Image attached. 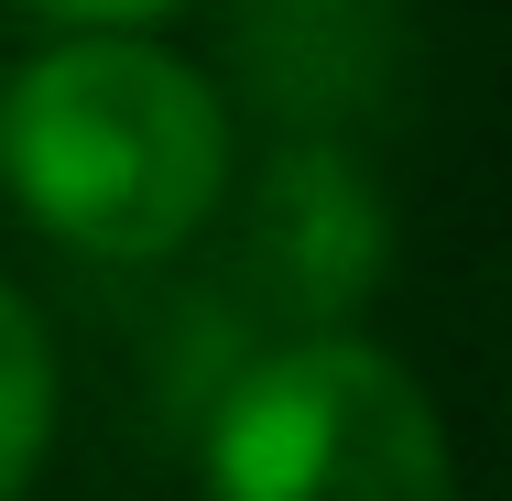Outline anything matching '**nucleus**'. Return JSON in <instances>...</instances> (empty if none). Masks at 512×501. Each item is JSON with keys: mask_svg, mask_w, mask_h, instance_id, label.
<instances>
[{"mask_svg": "<svg viewBox=\"0 0 512 501\" xmlns=\"http://www.w3.org/2000/svg\"><path fill=\"white\" fill-rule=\"evenodd\" d=\"M0 175L44 240L153 262L197 240L229 186V109L142 33H55L0 99Z\"/></svg>", "mask_w": 512, "mask_h": 501, "instance_id": "1", "label": "nucleus"}, {"mask_svg": "<svg viewBox=\"0 0 512 501\" xmlns=\"http://www.w3.org/2000/svg\"><path fill=\"white\" fill-rule=\"evenodd\" d=\"M207 501H458L447 425L393 349L295 338L207 425Z\"/></svg>", "mask_w": 512, "mask_h": 501, "instance_id": "2", "label": "nucleus"}, {"mask_svg": "<svg viewBox=\"0 0 512 501\" xmlns=\"http://www.w3.org/2000/svg\"><path fill=\"white\" fill-rule=\"evenodd\" d=\"M251 240H262V273L306 316L349 305L382 273V207H371V186L338 153H284L273 186H262V207H251Z\"/></svg>", "mask_w": 512, "mask_h": 501, "instance_id": "3", "label": "nucleus"}, {"mask_svg": "<svg viewBox=\"0 0 512 501\" xmlns=\"http://www.w3.org/2000/svg\"><path fill=\"white\" fill-rule=\"evenodd\" d=\"M44 447H55V338H44L33 305L0 284V501L33 491Z\"/></svg>", "mask_w": 512, "mask_h": 501, "instance_id": "4", "label": "nucleus"}, {"mask_svg": "<svg viewBox=\"0 0 512 501\" xmlns=\"http://www.w3.org/2000/svg\"><path fill=\"white\" fill-rule=\"evenodd\" d=\"M33 22H55V33H142V22H164L175 0H22Z\"/></svg>", "mask_w": 512, "mask_h": 501, "instance_id": "5", "label": "nucleus"}]
</instances>
